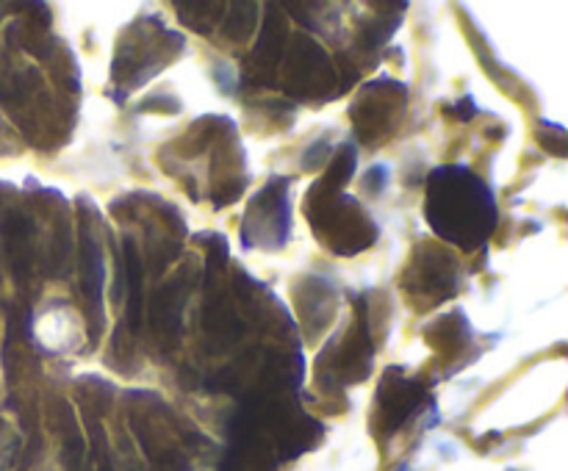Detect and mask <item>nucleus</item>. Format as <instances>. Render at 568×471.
Segmentation results:
<instances>
[{
  "label": "nucleus",
  "mask_w": 568,
  "mask_h": 471,
  "mask_svg": "<svg viewBox=\"0 0 568 471\" xmlns=\"http://www.w3.org/2000/svg\"><path fill=\"white\" fill-rule=\"evenodd\" d=\"M103 277H106V269H103V253L97 248V242L92 239L86 230L81 233V286L90 297V306L101 308L103 306Z\"/></svg>",
  "instance_id": "1"
},
{
  "label": "nucleus",
  "mask_w": 568,
  "mask_h": 471,
  "mask_svg": "<svg viewBox=\"0 0 568 471\" xmlns=\"http://www.w3.org/2000/svg\"><path fill=\"white\" fill-rule=\"evenodd\" d=\"M125 286H128V324L139 330L142 322V259L134 239H125Z\"/></svg>",
  "instance_id": "2"
},
{
  "label": "nucleus",
  "mask_w": 568,
  "mask_h": 471,
  "mask_svg": "<svg viewBox=\"0 0 568 471\" xmlns=\"http://www.w3.org/2000/svg\"><path fill=\"white\" fill-rule=\"evenodd\" d=\"M416 400H419V386H414V383H405L403 389L394 386V391H391V400H380L383 402V413L389 416V430H397L399 424L408 418V413H414Z\"/></svg>",
  "instance_id": "3"
},
{
  "label": "nucleus",
  "mask_w": 568,
  "mask_h": 471,
  "mask_svg": "<svg viewBox=\"0 0 568 471\" xmlns=\"http://www.w3.org/2000/svg\"><path fill=\"white\" fill-rule=\"evenodd\" d=\"M181 311H184V283H170V289L155 297V322H159V328L178 330Z\"/></svg>",
  "instance_id": "4"
},
{
  "label": "nucleus",
  "mask_w": 568,
  "mask_h": 471,
  "mask_svg": "<svg viewBox=\"0 0 568 471\" xmlns=\"http://www.w3.org/2000/svg\"><path fill=\"white\" fill-rule=\"evenodd\" d=\"M383 181H385V166H374V170H369V175H367L369 188L380 192V188H383Z\"/></svg>",
  "instance_id": "5"
}]
</instances>
